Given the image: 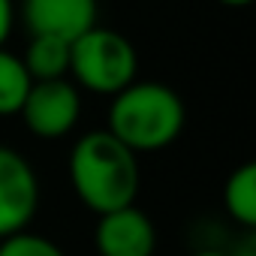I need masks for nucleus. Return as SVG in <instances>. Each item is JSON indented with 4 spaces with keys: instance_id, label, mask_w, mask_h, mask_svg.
Returning a JSON list of instances; mask_svg holds the SVG:
<instances>
[{
    "instance_id": "nucleus-1",
    "label": "nucleus",
    "mask_w": 256,
    "mask_h": 256,
    "mask_svg": "<svg viewBox=\"0 0 256 256\" xmlns=\"http://www.w3.org/2000/svg\"><path fill=\"white\" fill-rule=\"evenodd\" d=\"M70 181L78 202L94 214L136 205L142 187L139 154L118 142L108 130H90L70 151Z\"/></svg>"
},
{
    "instance_id": "nucleus-2",
    "label": "nucleus",
    "mask_w": 256,
    "mask_h": 256,
    "mask_svg": "<svg viewBox=\"0 0 256 256\" xmlns=\"http://www.w3.org/2000/svg\"><path fill=\"white\" fill-rule=\"evenodd\" d=\"M187 124V106L163 82H133L112 96L108 133L133 154L169 148Z\"/></svg>"
},
{
    "instance_id": "nucleus-3",
    "label": "nucleus",
    "mask_w": 256,
    "mask_h": 256,
    "mask_svg": "<svg viewBox=\"0 0 256 256\" xmlns=\"http://www.w3.org/2000/svg\"><path fill=\"white\" fill-rule=\"evenodd\" d=\"M139 72L136 46L112 28H90L70 42V82L100 96H114L130 88Z\"/></svg>"
},
{
    "instance_id": "nucleus-4",
    "label": "nucleus",
    "mask_w": 256,
    "mask_h": 256,
    "mask_svg": "<svg viewBox=\"0 0 256 256\" xmlns=\"http://www.w3.org/2000/svg\"><path fill=\"white\" fill-rule=\"evenodd\" d=\"M18 118L36 139H64L76 130L82 118V90L70 78L34 82Z\"/></svg>"
},
{
    "instance_id": "nucleus-5",
    "label": "nucleus",
    "mask_w": 256,
    "mask_h": 256,
    "mask_svg": "<svg viewBox=\"0 0 256 256\" xmlns=\"http://www.w3.org/2000/svg\"><path fill=\"white\" fill-rule=\"evenodd\" d=\"M40 208V178L34 166L16 151L0 145V241L24 232Z\"/></svg>"
},
{
    "instance_id": "nucleus-6",
    "label": "nucleus",
    "mask_w": 256,
    "mask_h": 256,
    "mask_svg": "<svg viewBox=\"0 0 256 256\" xmlns=\"http://www.w3.org/2000/svg\"><path fill=\"white\" fill-rule=\"evenodd\" d=\"M22 18L30 36L76 42L96 28V0H22Z\"/></svg>"
},
{
    "instance_id": "nucleus-7",
    "label": "nucleus",
    "mask_w": 256,
    "mask_h": 256,
    "mask_svg": "<svg viewBox=\"0 0 256 256\" xmlns=\"http://www.w3.org/2000/svg\"><path fill=\"white\" fill-rule=\"evenodd\" d=\"M94 244L100 256H154L157 229L142 208L126 205V208L100 214Z\"/></svg>"
},
{
    "instance_id": "nucleus-8",
    "label": "nucleus",
    "mask_w": 256,
    "mask_h": 256,
    "mask_svg": "<svg viewBox=\"0 0 256 256\" xmlns=\"http://www.w3.org/2000/svg\"><path fill=\"white\" fill-rule=\"evenodd\" d=\"M34 82L70 78V42L54 36H30L28 52L22 54Z\"/></svg>"
},
{
    "instance_id": "nucleus-9",
    "label": "nucleus",
    "mask_w": 256,
    "mask_h": 256,
    "mask_svg": "<svg viewBox=\"0 0 256 256\" xmlns=\"http://www.w3.org/2000/svg\"><path fill=\"white\" fill-rule=\"evenodd\" d=\"M223 208L238 226H244V229L256 226V166L253 163L238 166L226 178V184H223Z\"/></svg>"
},
{
    "instance_id": "nucleus-10",
    "label": "nucleus",
    "mask_w": 256,
    "mask_h": 256,
    "mask_svg": "<svg viewBox=\"0 0 256 256\" xmlns=\"http://www.w3.org/2000/svg\"><path fill=\"white\" fill-rule=\"evenodd\" d=\"M30 72L24 60L6 48H0V118H16L30 94Z\"/></svg>"
},
{
    "instance_id": "nucleus-11",
    "label": "nucleus",
    "mask_w": 256,
    "mask_h": 256,
    "mask_svg": "<svg viewBox=\"0 0 256 256\" xmlns=\"http://www.w3.org/2000/svg\"><path fill=\"white\" fill-rule=\"evenodd\" d=\"M0 256H66V253L52 238L24 229L0 241Z\"/></svg>"
},
{
    "instance_id": "nucleus-12",
    "label": "nucleus",
    "mask_w": 256,
    "mask_h": 256,
    "mask_svg": "<svg viewBox=\"0 0 256 256\" xmlns=\"http://www.w3.org/2000/svg\"><path fill=\"white\" fill-rule=\"evenodd\" d=\"M12 24H16V4L12 0H0V48L6 46Z\"/></svg>"
},
{
    "instance_id": "nucleus-13",
    "label": "nucleus",
    "mask_w": 256,
    "mask_h": 256,
    "mask_svg": "<svg viewBox=\"0 0 256 256\" xmlns=\"http://www.w3.org/2000/svg\"><path fill=\"white\" fill-rule=\"evenodd\" d=\"M190 256H229V253H223V250H196Z\"/></svg>"
},
{
    "instance_id": "nucleus-14",
    "label": "nucleus",
    "mask_w": 256,
    "mask_h": 256,
    "mask_svg": "<svg viewBox=\"0 0 256 256\" xmlns=\"http://www.w3.org/2000/svg\"><path fill=\"white\" fill-rule=\"evenodd\" d=\"M223 6H247V4H253V0H220Z\"/></svg>"
}]
</instances>
